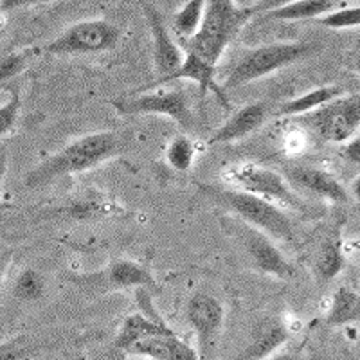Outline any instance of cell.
<instances>
[{"instance_id":"obj_1","label":"cell","mask_w":360,"mask_h":360,"mask_svg":"<svg viewBox=\"0 0 360 360\" xmlns=\"http://www.w3.org/2000/svg\"><path fill=\"white\" fill-rule=\"evenodd\" d=\"M123 135L115 131H96L72 141L54 155L41 160L25 175L27 188H40L60 176L89 172L105 160L123 152Z\"/></svg>"},{"instance_id":"obj_2","label":"cell","mask_w":360,"mask_h":360,"mask_svg":"<svg viewBox=\"0 0 360 360\" xmlns=\"http://www.w3.org/2000/svg\"><path fill=\"white\" fill-rule=\"evenodd\" d=\"M254 15V8H238L234 0H205L200 27L191 38L182 40V47L218 65L233 38Z\"/></svg>"},{"instance_id":"obj_3","label":"cell","mask_w":360,"mask_h":360,"mask_svg":"<svg viewBox=\"0 0 360 360\" xmlns=\"http://www.w3.org/2000/svg\"><path fill=\"white\" fill-rule=\"evenodd\" d=\"M200 189L220 207L233 213L238 220L263 231L272 240H281V242L294 240V227H292L290 218L266 198L238 188L200 186Z\"/></svg>"},{"instance_id":"obj_4","label":"cell","mask_w":360,"mask_h":360,"mask_svg":"<svg viewBox=\"0 0 360 360\" xmlns=\"http://www.w3.org/2000/svg\"><path fill=\"white\" fill-rule=\"evenodd\" d=\"M314 49L315 45L308 44V41H276V44L259 45L256 49L249 51L233 67L231 74L227 76L225 86L236 89V86L258 82L265 76L274 74L276 70L285 69V67L299 62L301 58L308 56Z\"/></svg>"},{"instance_id":"obj_5","label":"cell","mask_w":360,"mask_h":360,"mask_svg":"<svg viewBox=\"0 0 360 360\" xmlns=\"http://www.w3.org/2000/svg\"><path fill=\"white\" fill-rule=\"evenodd\" d=\"M119 40V29L105 18H90L69 25L47 44L45 53L54 56L70 54H98L114 49Z\"/></svg>"},{"instance_id":"obj_6","label":"cell","mask_w":360,"mask_h":360,"mask_svg":"<svg viewBox=\"0 0 360 360\" xmlns=\"http://www.w3.org/2000/svg\"><path fill=\"white\" fill-rule=\"evenodd\" d=\"M304 123L326 143H346L360 128V94L332 99L304 114Z\"/></svg>"},{"instance_id":"obj_7","label":"cell","mask_w":360,"mask_h":360,"mask_svg":"<svg viewBox=\"0 0 360 360\" xmlns=\"http://www.w3.org/2000/svg\"><path fill=\"white\" fill-rule=\"evenodd\" d=\"M137 94L141 96L112 99L110 105L121 115H166L180 127H191L193 114L188 96L182 89H162L157 92L144 90Z\"/></svg>"},{"instance_id":"obj_8","label":"cell","mask_w":360,"mask_h":360,"mask_svg":"<svg viewBox=\"0 0 360 360\" xmlns=\"http://www.w3.org/2000/svg\"><path fill=\"white\" fill-rule=\"evenodd\" d=\"M224 176L233 188L254 193L258 197L288 207H301V202L295 197L287 180L274 169L263 168L252 162L233 164L225 169Z\"/></svg>"},{"instance_id":"obj_9","label":"cell","mask_w":360,"mask_h":360,"mask_svg":"<svg viewBox=\"0 0 360 360\" xmlns=\"http://www.w3.org/2000/svg\"><path fill=\"white\" fill-rule=\"evenodd\" d=\"M238 238H242V247L250 263L258 272L278 279L294 278L295 270L281 250L274 245L272 238L245 221H238Z\"/></svg>"},{"instance_id":"obj_10","label":"cell","mask_w":360,"mask_h":360,"mask_svg":"<svg viewBox=\"0 0 360 360\" xmlns=\"http://www.w3.org/2000/svg\"><path fill=\"white\" fill-rule=\"evenodd\" d=\"M186 317L191 324L193 332L197 333L200 353L207 356V353L213 349L218 335L225 321V308L218 297L211 294H195L189 299L188 308H186Z\"/></svg>"},{"instance_id":"obj_11","label":"cell","mask_w":360,"mask_h":360,"mask_svg":"<svg viewBox=\"0 0 360 360\" xmlns=\"http://www.w3.org/2000/svg\"><path fill=\"white\" fill-rule=\"evenodd\" d=\"M214 76H217V65L209 63L207 60H204V58L198 56V54L191 53V51H186L184 60H182V63H180L179 69L173 70V72L168 74V76H162V78H159L157 82L150 83V85L143 86L139 92L157 89V86L166 85V83L179 82V79H189V82L197 83L202 94H205V92H209V94H214L221 103H224V107L227 108V110H231V105H229V101H227V96H225L224 90L218 86Z\"/></svg>"},{"instance_id":"obj_12","label":"cell","mask_w":360,"mask_h":360,"mask_svg":"<svg viewBox=\"0 0 360 360\" xmlns=\"http://www.w3.org/2000/svg\"><path fill=\"white\" fill-rule=\"evenodd\" d=\"M144 18L150 27V34L153 38V63L159 78L168 76L176 70L184 60V49L173 40L169 29L164 22L162 15L153 4H144Z\"/></svg>"},{"instance_id":"obj_13","label":"cell","mask_w":360,"mask_h":360,"mask_svg":"<svg viewBox=\"0 0 360 360\" xmlns=\"http://www.w3.org/2000/svg\"><path fill=\"white\" fill-rule=\"evenodd\" d=\"M266 105L262 101L249 103L245 107L238 108L236 112L231 114V117L209 137V144H227L236 143V141L245 139L247 135L254 134L258 128L263 127L265 123Z\"/></svg>"},{"instance_id":"obj_14","label":"cell","mask_w":360,"mask_h":360,"mask_svg":"<svg viewBox=\"0 0 360 360\" xmlns=\"http://www.w3.org/2000/svg\"><path fill=\"white\" fill-rule=\"evenodd\" d=\"M288 179L299 188L307 189L308 193L321 197L324 200L335 202V204H344L348 202L349 195L342 184L326 169L314 168V166H295L288 169Z\"/></svg>"},{"instance_id":"obj_15","label":"cell","mask_w":360,"mask_h":360,"mask_svg":"<svg viewBox=\"0 0 360 360\" xmlns=\"http://www.w3.org/2000/svg\"><path fill=\"white\" fill-rule=\"evenodd\" d=\"M96 285L103 290H127V288L155 287V278L150 270L134 259H115L101 274L96 276Z\"/></svg>"},{"instance_id":"obj_16","label":"cell","mask_w":360,"mask_h":360,"mask_svg":"<svg viewBox=\"0 0 360 360\" xmlns=\"http://www.w3.org/2000/svg\"><path fill=\"white\" fill-rule=\"evenodd\" d=\"M131 356H144L155 360H195L197 352L180 339L175 332L159 333V335L141 339L127 349Z\"/></svg>"},{"instance_id":"obj_17","label":"cell","mask_w":360,"mask_h":360,"mask_svg":"<svg viewBox=\"0 0 360 360\" xmlns=\"http://www.w3.org/2000/svg\"><path fill=\"white\" fill-rule=\"evenodd\" d=\"M288 333L287 326L279 319H266L258 324V328L254 330V335L250 344L243 349L238 359L242 360H263L269 359L272 353L278 352L283 344H287Z\"/></svg>"},{"instance_id":"obj_18","label":"cell","mask_w":360,"mask_h":360,"mask_svg":"<svg viewBox=\"0 0 360 360\" xmlns=\"http://www.w3.org/2000/svg\"><path fill=\"white\" fill-rule=\"evenodd\" d=\"M166 332H172V330L160 319H153V317H148V315L143 314H131L121 323V328H119V333L115 335L114 344L117 349L127 352L137 340Z\"/></svg>"},{"instance_id":"obj_19","label":"cell","mask_w":360,"mask_h":360,"mask_svg":"<svg viewBox=\"0 0 360 360\" xmlns=\"http://www.w3.org/2000/svg\"><path fill=\"white\" fill-rule=\"evenodd\" d=\"M344 94V89L339 85H326V86H317L314 90H308L299 98L285 101L281 107L276 110V115L279 117H294V115H304L308 112L317 110L319 107L330 103L332 99L339 98Z\"/></svg>"},{"instance_id":"obj_20","label":"cell","mask_w":360,"mask_h":360,"mask_svg":"<svg viewBox=\"0 0 360 360\" xmlns=\"http://www.w3.org/2000/svg\"><path fill=\"white\" fill-rule=\"evenodd\" d=\"M332 0H294L281 8L270 9L263 13L266 20L278 22H301V20H317L321 15L332 11Z\"/></svg>"},{"instance_id":"obj_21","label":"cell","mask_w":360,"mask_h":360,"mask_svg":"<svg viewBox=\"0 0 360 360\" xmlns=\"http://www.w3.org/2000/svg\"><path fill=\"white\" fill-rule=\"evenodd\" d=\"M360 321V294L348 287H340L333 294L332 304L326 315L328 326H340Z\"/></svg>"},{"instance_id":"obj_22","label":"cell","mask_w":360,"mask_h":360,"mask_svg":"<svg viewBox=\"0 0 360 360\" xmlns=\"http://www.w3.org/2000/svg\"><path fill=\"white\" fill-rule=\"evenodd\" d=\"M346 266L342 243L339 236L326 238L321 245L319 254L315 258V274L321 281L328 283L340 274Z\"/></svg>"},{"instance_id":"obj_23","label":"cell","mask_w":360,"mask_h":360,"mask_svg":"<svg viewBox=\"0 0 360 360\" xmlns=\"http://www.w3.org/2000/svg\"><path fill=\"white\" fill-rule=\"evenodd\" d=\"M205 0H188L173 17V31L182 40H188L197 33L204 18Z\"/></svg>"},{"instance_id":"obj_24","label":"cell","mask_w":360,"mask_h":360,"mask_svg":"<svg viewBox=\"0 0 360 360\" xmlns=\"http://www.w3.org/2000/svg\"><path fill=\"white\" fill-rule=\"evenodd\" d=\"M195 157H197V146L188 135H176L166 148V160L175 172H189L195 162Z\"/></svg>"},{"instance_id":"obj_25","label":"cell","mask_w":360,"mask_h":360,"mask_svg":"<svg viewBox=\"0 0 360 360\" xmlns=\"http://www.w3.org/2000/svg\"><path fill=\"white\" fill-rule=\"evenodd\" d=\"M13 294L22 301H38L45 294V279L38 270L24 269L15 279L13 285Z\"/></svg>"},{"instance_id":"obj_26","label":"cell","mask_w":360,"mask_h":360,"mask_svg":"<svg viewBox=\"0 0 360 360\" xmlns=\"http://www.w3.org/2000/svg\"><path fill=\"white\" fill-rule=\"evenodd\" d=\"M110 213V209L99 200L92 198H82V200H74L69 205L63 207V214L74 221H89L101 218Z\"/></svg>"},{"instance_id":"obj_27","label":"cell","mask_w":360,"mask_h":360,"mask_svg":"<svg viewBox=\"0 0 360 360\" xmlns=\"http://www.w3.org/2000/svg\"><path fill=\"white\" fill-rule=\"evenodd\" d=\"M317 22L328 29L360 27V6H356V8L332 9V11L321 15Z\"/></svg>"},{"instance_id":"obj_28","label":"cell","mask_w":360,"mask_h":360,"mask_svg":"<svg viewBox=\"0 0 360 360\" xmlns=\"http://www.w3.org/2000/svg\"><path fill=\"white\" fill-rule=\"evenodd\" d=\"M27 51H13V53H0V83L17 78L29 67Z\"/></svg>"},{"instance_id":"obj_29","label":"cell","mask_w":360,"mask_h":360,"mask_svg":"<svg viewBox=\"0 0 360 360\" xmlns=\"http://www.w3.org/2000/svg\"><path fill=\"white\" fill-rule=\"evenodd\" d=\"M22 99L20 92L17 89L11 90V96L6 103L0 105V137H4L6 134L13 130V127L17 124L18 114H20Z\"/></svg>"},{"instance_id":"obj_30","label":"cell","mask_w":360,"mask_h":360,"mask_svg":"<svg viewBox=\"0 0 360 360\" xmlns=\"http://www.w3.org/2000/svg\"><path fill=\"white\" fill-rule=\"evenodd\" d=\"M29 346L24 337H13V339L0 342V360H20L29 356Z\"/></svg>"},{"instance_id":"obj_31","label":"cell","mask_w":360,"mask_h":360,"mask_svg":"<svg viewBox=\"0 0 360 360\" xmlns=\"http://www.w3.org/2000/svg\"><path fill=\"white\" fill-rule=\"evenodd\" d=\"M342 155L353 164H360V135L346 141V146L342 150Z\"/></svg>"},{"instance_id":"obj_32","label":"cell","mask_w":360,"mask_h":360,"mask_svg":"<svg viewBox=\"0 0 360 360\" xmlns=\"http://www.w3.org/2000/svg\"><path fill=\"white\" fill-rule=\"evenodd\" d=\"M44 2H51V0H0V13H8L13 11V9L44 4Z\"/></svg>"},{"instance_id":"obj_33","label":"cell","mask_w":360,"mask_h":360,"mask_svg":"<svg viewBox=\"0 0 360 360\" xmlns=\"http://www.w3.org/2000/svg\"><path fill=\"white\" fill-rule=\"evenodd\" d=\"M288 2H294V0H259L254 6V13H266L270 9L281 8V6L288 4Z\"/></svg>"},{"instance_id":"obj_34","label":"cell","mask_w":360,"mask_h":360,"mask_svg":"<svg viewBox=\"0 0 360 360\" xmlns=\"http://www.w3.org/2000/svg\"><path fill=\"white\" fill-rule=\"evenodd\" d=\"M6 172H8V155L0 150V180L4 179Z\"/></svg>"},{"instance_id":"obj_35","label":"cell","mask_w":360,"mask_h":360,"mask_svg":"<svg viewBox=\"0 0 360 360\" xmlns=\"http://www.w3.org/2000/svg\"><path fill=\"white\" fill-rule=\"evenodd\" d=\"M8 263H9V254L0 252V281H2V278H4L6 269H8Z\"/></svg>"},{"instance_id":"obj_36","label":"cell","mask_w":360,"mask_h":360,"mask_svg":"<svg viewBox=\"0 0 360 360\" xmlns=\"http://www.w3.org/2000/svg\"><path fill=\"white\" fill-rule=\"evenodd\" d=\"M234 4H236L238 8H254L256 0H234Z\"/></svg>"},{"instance_id":"obj_37","label":"cell","mask_w":360,"mask_h":360,"mask_svg":"<svg viewBox=\"0 0 360 360\" xmlns=\"http://www.w3.org/2000/svg\"><path fill=\"white\" fill-rule=\"evenodd\" d=\"M353 195H355L356 200H360V175L353 180Z\"/></svg>"},{"instance_id":"obj_38","label":"cell","mask_w":360,"mask_h":360,"mask_svg":"<svg viewBox=\"0 0 360 360\" xmlns=\"http://www.w3.org/2000/svg\"><path fill=\"white\" fill-rule=\"evenodd\" d=\"M353 69H355V72L360 76V53L356 54L355 60H353Z\"/></svg>"},{"instance_id":"obj_39","label":"cell","mask_w":360,"mask_h":360,"mask_svg":"<svg viewBox=\"0 0 360 360\" xmlns=\"http://www.w3.org/2000/svg\"><path fill=\"white\" fill-rule=\"evenodd\" d=\"M4 29H6V18L0 15V38L4 37Z\"/></svg>"},{"instance_id":"obj_40","label":"cell","mask_w":360,"mask_h":360,"mask_svg":"<svg viewBox=\"0 0 360 360\" xmlns=\"http://www.w3.org/2000/svg\"><path fill=\"white\" fill-rule=\"evenodd\" d=\"M355 2H360V0H355Z\"/></svg>"}]
</instances>
